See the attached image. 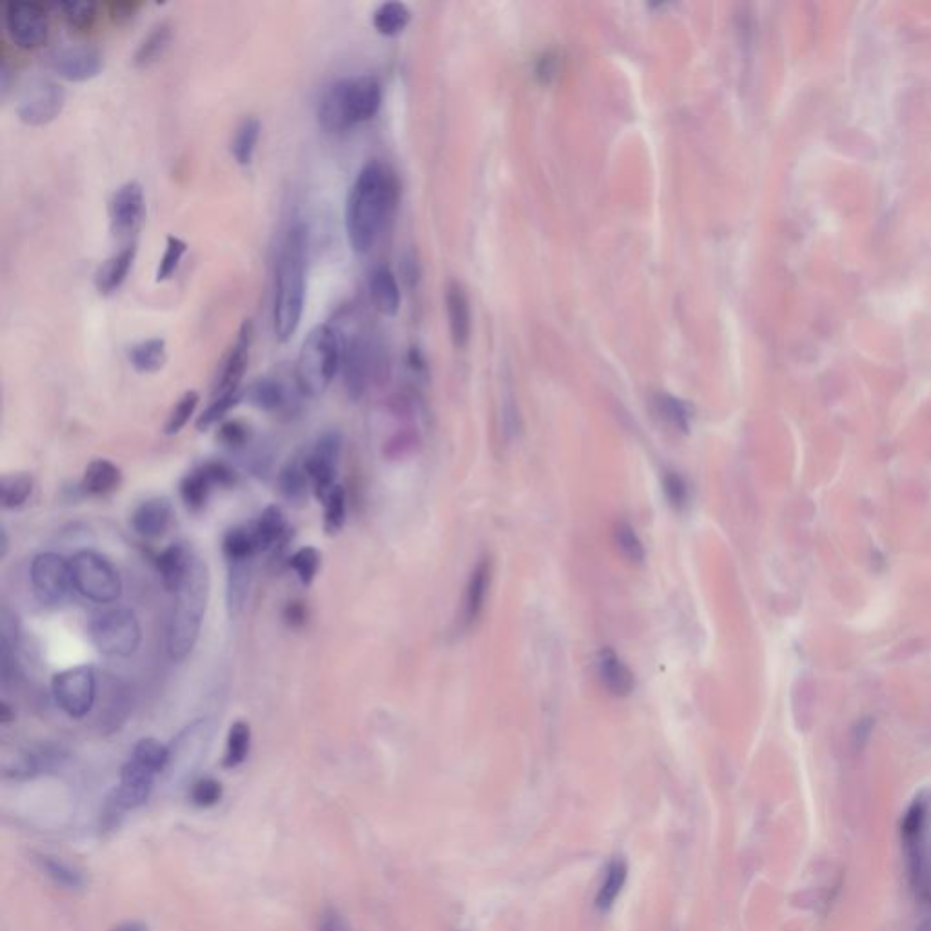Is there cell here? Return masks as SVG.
I'll return each instance as SVG.
<instances>
[{"instance_id": "1", "label": "cell", "mask_w": 931, "mask_h": 931, "mask_svg": "<svg viewBox=\"0 0 931 931\" xmlns=\"http://www.w3.org/2000/svg\"><path fill=\"white\" fill-rule=\"evenodd\" d=\"M399 199L393 171L381 161L362 166L346 201V233L355 253H368L379 241Z\"/></svg>"}, {"instance_id": "2", "label": "cell", "mask_w": 931, "mask_h": 931, "mask_svg": "<svg viewBox=\"0 0 931 931\" xmlns=\"http://www.w3.org/2000/svg\"><path fill=\"white\" fill-rule=\"evenodd\" d=\"M308 228L295 222L286 231L277 259L273 295V333L279 342L291 341L301 326L308 273Z\"/></svg>"}, {"instance_id": "3", "label": "cell", "mask_w": 931, "mask_h": 931, "mask_svg": "<svg viewBox=\"0 0 931 931\" xmlns=\"http://www.w3.org/2000/svg\"><path fill=\"white\" fill-rule=\"evenodd\" d=\"M382 106V86L373 75L346 77L322 91L317 119L326 133H342L377 117Z\"/></svg>"}, {"instance_id": "4", "label": "cell", "mask_w": 931, "mask_h": 931, "mask_svg": "<svg viewBox=\"0 0 931 931\" xmlns=\"http://www.w3.org/2000/svg\"><path fill=\"white\" fill-rule=\"evenodd\" d=\"M208 595L210 571L201 557L193 555L186 579L175 593L177 601L168 628V653L173 661H184L199 641Z\"/></svg>"}, {"instance_id": "5", "label": "cell", "mask_w": 931, "mask_h": 931, "mask_svg": "<svg viewBox=\"0 0 931 931\" xmlns=\"http://www.w3.org/2000/svg\"><path fill=\"white\" fill-rule=\"evenodd\" d=\"M342 353L344 337L337 328L319 324L308 333L295 364V381L304 397L319 399L328 391L341 370Z\"/></svg>"}, {"instance_id": "6", "label": "cell", "mask_w": 931, "mask_h": 931, "mask_svg": "<svg viewBox=\"0 0 931 931\" xmlns=\"http://www.w3.org/2000/svg\"><path fill=\"white\" fill-rule=\"evenodd\" d=\"M90 637L104 655L130 657L141 646V624L135 613L126 608L99 611L91 619Z\"/></svg>"}, {"instance_id": "7", "label": "cell", "mask_w": 931, "mask_h": 931, "mask_svg": "<svg viewBox=\"0 0 931 931\" xmlns=\"http://www.w3.org/2000/svg\"><path fill=\"white\" fill-rule=\"evenodd\" d=\"M70 561L73 586L82 597L97 604H111L121 597V575L108 559L95 551L82 550Z\"/></svg>"}, {"instance_id": "8", "label": "cell", "mask_w": 931, "mask_h": 931, "mask_svg": "<svg viewBox=\"0 0 931 931\" xmlns=\"http://www.w3.org/2000/svg\"><path fill=\"white\" fill-rule=\"evenodd\" d=\"M381 357L379 346L364 333H355L344 339L342 353V382L351 401H361L370 382L379 375Z\"/></svg>"}, {"instance_id": "9", "label": "cell", "mask_w": 931, "mask_h": 931, "mask_svg": "<svg viewBox=\"0 0 931 931\" xmlns=\"http://www.w3.org/2000/svg\"><path fill=\"white\" fill-rule=\"evenodd\" d=\"M66 104V91L48 77H31L17 97V117L31 128L55 121Z\"/></svg>"}, {"instance_id": "10", "label": "cell", "mask_w": 931, "mask_h": 931, "mask_svg": "<svg viewBox=\"0 0 931 931\" xmlns=\"http://www.w3.org/2000/svg\"><path fill=\"white\" fill-rule=\"evenodd\" d=\"M51 691L57 706L71 719L86 717L97 697V675L93 666L82 664L57 673L51 681Z\"/></svg>"}, {"instance_id": "11", "label": "cell", "mask_w": 931, "mask_h": 931, "mask_svg": "<svg viewBox=\"0 0 931 931\" xmlns=\"http://www.w3.org/2000/svg\"><path fill=\"white\" fill-rule=\"evenodd\" d=\"M4 24L19 50H37L50 35V15L39 2H6Z\"/></svg>"}, {"instance_id": "12", "label": "cell", "mask_w": 931, "mask_h": 931, "mask_svg": "<svg viewBox=\"0 0 931 931\" xmlns=\"http://www.w3.org/2000/svg\"><path fill=\"white\" fill-rule=\"evenodd\" d=\"M31 584L37 599L46 606H57L68 599L73 586L71 561L59 553H41L31 562Z\"/></svg>"}, {"instance_id": "13", "label": "cell", "mask_w": 931, "mask_h": 931, "mask_svg": "<svg viewBox=\"0 0 931 931\" xmlns=\"http://www.w3.org/2000/svg\"><path fill=\"white\" fill-rule=\"evenodd\" d=\"M46 68L64 81L86 82L95 79L102 70L101 51L90 44H66L46 55Z\"/></svg>"}, {"instance_id": "14", "label": "cell", "mask_w": 931, "mask_h": 931, "mask_svg": "<svg viewBox=\"0 0 931 931\" xmlns=\"http://www.w3.org/2000/svg\"><path fill=\"white\" fill-rule=\"evenodd\" d=\"M146 219V197L141 182L122 184L110 202V228L115 239L130 241Z\"/></svg>"}, {"instance_id": "15", "label": "cell", "mask_w": 931, "mask_h": 931, "mask_svg": "<svg viewBox=\"0 0 931 931\" xmlns=\"http://www.w3.org/2000/svg\"><path fill=\"white\" fill-rule=\"evenodd\" d=\"M255 339V324L251 319L242 322L239 333L235 341L230 346L228 353L224 355L215 384H213V397H221L228 393L241 391V382L244 379V373L248 370L250 364L251 344Z\"/></svg>"}, {"instance_id": "16", "label": "cell", "mask_w": 931, "mask_h": 931, "mask_svg": "<svg viewBox=\"0 0 931 931\" xmlns=\"http://www.w3.org/2000/svg\"><path fill=\"white\" fill-rule=\"evenodd\" d=\"M237 481L235 471L224 462L210 461L190 471L181 481V497L184 504L193 511L206 506L211 491L215 488H231Z\"/></svg>"}, {"instance_id": "17", "label": "cell", "mask_w": 931, "mask_h": 931, "mask_svg": "<svg viewBox=\"0 0 931 931\" xmlns=\"http://www.w3.org/2000/svg\"><path fill=\"white\" fill-rule=\"evenodd\" d=\"M342 439L337 431H326L315 444L310 455H306L304 466L308 471L315 497L319 499L337 482V466L341 457Z\"/></svg>"}, {"instance_id": "18", "label": "cell", "mask_w": 931, "mask_h": 931, "mask_svg": "<svg viewBox=\"0 0 931 931\" xmlns=\"http://www.w3.org/2000/svg\"><path fill=\"white\" fill-rule=\"evenodd\" d=\"M155 773L146 770L139 762H126L121 770V784L111 793L106 806V817L122 811L135 810L150 799Z\"/></svg>"}, {"instance_id": "19", "label": "cell", "mask_w": 931, "mask_h": 931, "mask_svg": "<svg viewBox=\"0 0 931 931\" xmlns=\"http://www.w3.org/2000/svg\"><path fill=\"white\" fill-rule=\"evenodd\" d=\"M926 822H928V802L919 797L911 802L901 819L902 848L908 855L911 875L917 879V882L922 875V837L926 831Z\"/></svg>"}, {"instance_id": "20", "label": "cell", "mask_w": 931, "mask_h": 931, "mask_svg": "<svg viewBox=\"0 0 931 931\" xmlns=\"http://www.w3.org/2000/svg\"><path fill=\"white\" fill-rule=\"evenodd\" d=\"M370 297L373 306L384 317H395L401 310V286L397 282L395 273L386 264H377L370 271Z\"/></svg>"}, {"instance_id": "21", "label": "cell", "mask_w": 931, "mask_h": 931, "mask_svg": "<svg viewBox=\"0 0 931 931\" xmlns=\"http://www.w3.org/2000/svg\"><path fill=\"white\" fill-rule=\"evenodd\" d=\"M173 506L164 497L142 502L131 515V528L144 539H159L170 526Z\"/></svg>"}, {"instance_id": "22", "label": "cell", "mask_w": 931, "mask_h": 931, "mask_svg": "<svg viewBox=\"0 0 931 931\" xmlns=\"http://www.w3.org/2000/svg\"><path fill=\"white\" fill-rule=\"evenodd\" d=\"M597 675L601 679L602 686L610 691L613 697H628L635 688V677L633 671L628 668V664L622 661L621 657L611 650V648H602L597 653Z\"/></svg>"}, {"instance_id": "23", "label": "cell", "mask_w": 931, "mask_h": 931, "mask_svg": "<svg viewBox=\"0 0 931 931\" xmlns=\"http://www.w3.org/2000/svg\"><path fill=\"white\" fill-rule=\"evenodd\" d=\"M135 257H137V248L135 244H130L102 262L93 275L95 290L104 297L113 295L128 279Z\"/></svg>"}, {"instance_id": "24", "label": "cell", "mask_w": 931, "mask_h": 931, "mask_svg": "<svg viewBox=\"0 0 931 931\" xmlns=\"http://www.w3.org/2000/svg\"><path fill=\"white\" fill-rule=\"evenodd\" d=\"M491 582V562L490 559H482L475 570L471 571L470 581L466 586L464 593V606H462V628L468 630L475 622L479 621L486 595L490 590Z\"/></svg>"}, {"instance_id": "25", "label": "cell", "mask_w": 931, "mask_h": 931, "mask_svg": "<svg viewBox=\"0 0 931 931\" xmlns=\"http://www.w3.org/2000/svg\"><path fill=\"white\" fill-rule=\"evenodd\" d=\"M446 310L450 321L451 341L457 348H464L470 342L471 311L470 301L461 284L451 282L446 291Z\"/></svg>"}, {"instance_id": "26", "label": "cell", "mask_w": 931, "mask_h": 931, "mask_svg": "<svg viewBox=\"0 0 931 931\" xmlns=\"http://www.w3.org/2000/svg\"><path fill=\"white\" fill-rule=\"evenodd\" d=\"M193 555L195 553H191L184 544H170L157 557V570L161 573L162 584L170 593H177L181 588L182 581L186 579V573L190 570Z\"/></svg>"}, {"instance_id": "27", "label": "cell", "mask_w": 931, "mask_h": 931, "mask_svg": "<svg viewBox=\"0 0 931 931\" xmlns=\"http://www.w3.org/2000/svg\"><path fill=\"white\" fill-rule=\"evenodd\" d=\"M310 484V477H308L304 461H297V459L288 462L282 468L279 479H277V486H279L284 501L290 502L291 506H295V508H302L304 504H308Z\"/></svg>"}, {"instance_id": "28", "label": "cell", "mask_w": 931, "mask_h": 931, "mask_svg": "<svg viewBox=\"0 0 931 931\" xmlns=\"http://www.w3.org/2000/svg\"><path fill=\"white\" fill-rule=\"evenodd\" d=\"M251 530H253L257 551H268L286 541L288 522L281 508L271 504L262 511L259 521L251 526Z\"/></svg>"}, {"instance_id": "29", "label": "cell", "mask_w": 931, "mask_h": 931, "mask_svg": "<svg viewBox=\"0 0 931 931\" xmlns=\"http://www.w3.org/2000/svg\"><path fill=\"white\" fill-rule=\"evenodd\" d=\"M173 39V26L170 22L162 21L151 28L150 33L142 39L139 48L133 55V64L139 70H148L155 62L161 61L164 53L170 48Z\"/></svg>"}, {"instance_id": "30", "label": "cell", "mask_w": 931, "mask_h": 931, "mask_svg": "<svg viewBox=\"0 0 931 931\" xmlns=\"http://www.w3.org/2000/svg\"><path fill=\"white\" fill-rule=\"evenodd\" d=\"M122 482V473L113 462L106 459H97L90 462L84 471L82 490L90 495H108L119 490Z\"/></svg>"}, {"instance_id": "31", "label": "cell", "mask_w": 931, "mask_h": 931, "mask_svg": "<svg viewBox=\"0 0 931 931\" xmlns=\"http://www.w3.org/2000/svg\"><path fill=\"white\" fill-rule=\"evenodd\" d=\"M251 561H233L228 562V591H226V602H228V611L231 619L239 617L248 595H250L251 584Z\"/></svg>"}, {"instance_id": "32", "label": "cell", "mask_w": 931, "mask_h": 931, "mask_svg": "<svg viewBox=\"0 0 931 931\" xmlns=\"http://www.w3.org/2000/svg\"><path fill=\"white\" fill-rule=\"evenodd\" d=\"M626 879H628V864L622 857H615L613 861L608 862L601 886L595 895V908L602 913L611 910V906L621 895Z\"/></svg>"}, {"instance_id": "33", "label": "cell", "mask_w": 931, "mask_h": 931, "mask_svg": "<svg viewBox=\"0 0 931 931\" xmlns=\"http://www.w3.org/2000/svg\"><path fill=\"white\" fill-rule=\"evenodd\" d=\"M261 121L257 117H246L235 128L231 139V157L239 166H250L261 139Z\"/></svg>"}, {"instance_id": "34", "label": "cell", "mask_w": 931, "mask_h": 931, "mask_svg": "<svg viewBox=\"0 0 931 931\" xmlns=\"http://www.w3.org/2000/svg\"><path fill=\"white\" fill-rule=\"evenodd\" d=\"M128 359H130L133 370L139 373H157L168 361L166 341L153 337V339L137 342L128 350Z\"/></svg>"}, {"instance_id": "35", "label": "cell", "mask_w": 931, "mask_h": 931, "mask_svg": "<svg viewBox=\"0 0 931 931\" xmlns=\"http://www.w3.org/2000/svg\"><path fill=\"white\" fill-rule=\"evenodd\" d=\"M244 393H246V399H248L251 406H255L257 410L262 411L281 410L282 406L288 401L284 384L275 381V379H268V377L251 382L248 390L244 391Z\"/></svg>"}, {"instance_id": "36", "label": "cell", "mask_w": 931, "mask_h": 931, "mask_svg": "<svg viewBox=\"0 0 931 931\" xmlns=\"http://www.w3.org/2000/svg\"><path fill=\"white\" fill-rule=\"evenodd\" d=\"M411 13L402 2H384L373 13V28L384 37H395L408 28Z\"/></svg>"}, {"instance_id": "37", "label": "cell", "mask_w": 931, "mask_h": 931, "mask_svg": "<svg viewBox=\"0 0 931 931\" xmlns=\"http://www.w3.org/2000/svg\"><path fill=\"white\" fill-rule=\"evenodd\" d=\"M33 479L28 473H11L0 479V501L6 510L21 508L31 497Z\"/></svg>"}, {"instance_id": "38", "label": "cell", "mask_w": 931, "mask_h": 931, "mask_svg": "<svg viewBox=\"0 0 931 931\" xmlns=\"http://www.w3.org/2000/svg\"><path fill=\"white\" fill-rule=\"evenodd\" d=\"M131 759L139 762L146 770L153 771L157 775L159 771L168 768L171 761V750L161 741L148 737V739H142V741L135 744Z\"/></svg>"}, {"instance_id": "39", "label": "cell", "mask_w": 931, "mask_h": 931, "mask_svg": "<svg viewBox=\"0 0 931 931\" xmlns=\"http://www.w3.org/2000/svg\"><path fill=\"white\" fill-rule=\"evenodd\" d=\"M39 862H41L42 871L55 884H59L66 890H81V888H84L86 879H84L82 871L77 870L75 866H71L70 862L62 861L59 857H50V855H42Z\"/></svg>"}, {"instance_id": "40", "label": "cell", "mask_w": 931, "mask_h": 931, "mask_svg": "<svg viewBox=\"0 0 931 931\" xmlns=\"http://www.w3.org/2000/svg\"><path fill=\"white\" fill-rule=\"evenodd\" d=\"M324 508V530L328 535H335L342 530L346 522V491L339 484L319 497Z\"/></svg>"}, {"instance_id": "41", "label": "cell", "mask_w": 931, "mask_h": 931, "mask_svg": "<svg viewBox=\"0 0 931 931\" xmlns=\"http://www.w3.org/2000/svg\"><path fill=\"white\" fill-rule=\"evenodd\" d=\"M222 550H224V555L228 562L233 561H251V557L257 551V544H255V537H253V530L251 528H231L226 535H224V541H222Z\"/></svg>"}, {"instance_id": "42", "label": "cell", "mask_w": 931, "mask_h": 931, "mask_svg": "<svg viewBox=\"0 0 931 931\" xmlns=\"http://www.w3.org/2000/svg\"><path fill=\"white\" fill-rule=\"evenodd\" d=\"M250 742V724L244 721L235 722L230 728V733H228L224 766H226V768H237V766H241L242 762L246 761L248 753H250Z\"/></svg>"}, {"instance_id": "43", "label": "cell", "mask_w": 931, "mask_h": 931, "mask_svg": "<svg viewBox=\"0 0 931 931\" xmlns=\"http://www.w3.org/2000/svg\"><path fill=\"white\" fill-rule=\"evenodd\" d=\"M655 406H657L659 415L670 424L673 430L681 431V433L690 431L691 413L690 406L686 402L675 399L671 395H666V393H661L655 399Z\"/></svg>"}, {"instance_id": "44", "label": "cell", "mask_w": 931, "mask_h": 931, "mask_svg": "<svg viewBox=\"0 0 931 931\" xmlns=\"http://www.w3.org/2000/svg\"><path fill=\"white\" fill-rule=\"evenodd\" d=\"M613 541L617 550L621 551L622 557L631 564H642L646 559V550L642 544L639 535L633 530V526L628 522H617L613 528Z\"/></svg>"}, {"instance_id": "45", "label": "cell", "mask_w": 931, "mask_h": 931, "mask_svg": "<svg viewBox=\"0 0 931 931\" xmlns=\"http://www.w3.org/2000/svg\"><path fill=\"white\" fill-rule=\"evenodd\" d=\"M186 253H188V244L182 241L181 237L168 235L166 237V248H164L161 261L157 266V273H155V282L161 284V282L170 281L171 277L179 270Z\"/></svg>"}, {"instance_id": "46", "label": "cell", "mask_w": 931, "mask_h": 931, "mask_svg": "<svg viewBox=\"0 0 931 931\" xmlns=\"http://www.w3.org/2000/svg\"><path fill=\"white\" fill-rule=\"evenodd\" d=\"M199 401H201V397H199L197 391H186L181 399L175 402V406L171 408L170 415H168L166 424H164V433L166 435L181 433L186 428V424L190 422L195 410H197Z\"/></svg>"}, {"instance_id": "47", "label": "cell", "mask_w": 931, "mask_h": 931, "mask_svg": "<svg viewBox=\"0 0 931 931\" xmlns=\"http://www.w3.org/2000/svg\"><path fill=\"white\" fill-rule=\"evenodd\" d=\"M288 566L297 573L302 586H310L321 568V553L313 546H304L291 555Z\"/></svg>"}, {"instance_id": "48", "label": "cell", "mask_w": 931, "mask_h": 931, "mask_svg": "<svg viewBox=\"0 0 931 931\" xmlns=\"http://www.w3.org/2000/svg\"><path fill=\"white\" fill-rule=\"evenodd\" d=\"M242 397H244L242 391H235V393H228V395H221V397H213V402L204 410V413L199 417V421H197V430L208 431L211 426L219 424L242 401Z\"/></svg>"}, {"instance_id": "49", "label": "cell", "mask_w": 931, "mask_h": 931, "mask_svg": "<svg viewBox=\"0 0 931 931\" xmlns=\"http://www.w3.org/2000/svg\"><path fill=\"white\" fill-rule=\"evenodd\" d=\"M64 21L75 30H90L97 19V4L95 2H61L57 4Z\"/></svg>"}, {"instance_id": "50", "label": "cell", "mask_w": 931, "mask_h": 931, "mask_svg": "<svg viewBox=\"0 0 931 931\" xmlns=\"http://www.w3.org/2000/svg\"><path fill=\"white\" fill-rule=\"evenodd\" d=\"M217 439H219L226 448L241 450L244 446H248V442H250L251 428L246 422L237 421V419L222 422L219 433H217Z\"/></svg>"}, {"instance_id": "51", "label": "cell", "mask_w": 931, "mask_h": 931, "mask_svg": "<svg viewBox=\"0 0 931 931\" xmlns=\"http://www.w3.org/2000/svg\"><path fill=\"white\" fill-rule=\"evenodd\" d=\"M662 486H664V493L668 497L671 506L675 510H682L688 506V501H690V486L688 482L682 479L679 473L675 471H668L662 479Z\"/></svg>"}, {"instance_id": "52", "label": "cell", "mask_w": 931, "mask_h": 931, "mask_svg": "<svg viewBox=\"0 0 931 931\" xmlns=\"http://www.w3.org/2000/svg\"><path fill=\"white\" fill-rule=\"evenodd\" d=\"M221 797V782L215 781V779H211V777H204L201 781H197L193 784L191 799H193V802H195L197 806L210 808V806H215L217 802L221 801Z\"/></svg>"}, {"instance_id": "53", "label": "cell", "mask_w": 931, "mask_h": 931, "mask_svg": "<svg viewBox=\"0 0 931 931\" xmlns=\"http://www.w3.org/2000/svg\"><path fill=\"white\" fill-rule=\"evenodd\" d=\"M108 10H110L111 21L115 22V24H128L137 17V13L141 10V4L139 2H130V0L111 2Z\"/></svg>"}, {"instance_id": "54", "label": "cell", "mask_w": 931, "mask_h": 931, "mask_svg": "<svg viewBox=\"0 0 931 931\" xmlns=\"http://www.w3.org/2000/svg\"><path fill=\"white\" fill-rule=\"evenodd\" d=\"M319 931H351V928L339 911L326 908L319 917Z\"/></svg>"}, {"instance_id": "55", "label": "cell", "mask_w": 931, "mask_h": 931, "mask_svg": "<svg viewBox=\"0 0 931 931\" xmlns=\"http://www.w3.org/2000/svg\"><path fill=\"white\" fill-rule=\"evenodd\" d=\"M284 619L291 626H302L306 622V608L301 602H290L284 610Z\"/></svg>"}, {"instance_id": "56", "label": "cell", "mask_w": 931, "mask_h": 931, "mask_svg": "<svg viewBox=\"0 0 931 931\" xmlns=\"http://www.w3.org/2000/svg\"><path fill=\"white\" fill-rule=\"evenodd\" d=\"M870 731L871 724H859V730H855V733H853V746H855V750H862V746L868 741Z\"/></svg>"}, {"instance_id": "57", "label": "cell", "mask_w": 931, "mask_h": 931, "mask_svg": "<svg viewBox=\"0 0 931 931\" xmlns=\"http://www.w3.org/2000/svg\"><path fill=\"white\" fill-rule=\"evenodd\" d=\"M10 75V66H8L6 62H2V66H0V91H2V99L8 97V91H10Z\"/></svg>"}, {"instance_id": "58", "label": "cell", "mask_w": 931, "mask_h": 931, "mask_svg": "<svg viewBox=\"0 0 931 931\" xmlns=\"http://www.w3.org/2000/svg\"><path fill=\"white\" fill-rule=\"evenodd\" d=\"M113 931H150V928L144 922L130 921L122 922L117 928H113Z\"/></svg>"}, {"instance_id": "59", "label": "cell", "mask_w": 931, "mask_h": 931, "mask_svg": "<svg viewBox=\"0 0 931 931\" xmlns=\"http://www.w3.org/2000/svg\"><path fill=\"white\" fill-rule=\"evenodd\" d=\"M0 721H2V724H10L11 721H15V711L11 710L10 704L6 701H2V706H0Z\"/></svg>"}, {"instance_id": "60", "label": "cell", "mask_w": 931, "mask_h": 931, "mask_svg": "<svg viewBox=\"0 0 931 931\" xmlns=\"http://www.w3.org/2000/svg\"><path fill=\"white\" fill-rule=\"evenodd\" d=\"M0 535H2V546H0V557L4 559V557L8 555V548H10L8 544H10V542H8V535H6V530L0 531Z\"/></svg>"}, {"instance_id": "61", "label": "cell", "mask_w": 931, "mask_h": 931, "mask_svg": "<svg viewBox=\"0 0 931 931\" xmlns=\"http://www.w3.org/2000/svg\"><path fill=\"white\" fill-rule=\"evenodd\" d=\"M915 931H931V917H928L926 921H922L921 924L915 928Z\"/></svg>"}]
</instances>
